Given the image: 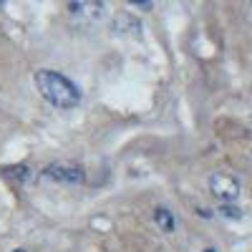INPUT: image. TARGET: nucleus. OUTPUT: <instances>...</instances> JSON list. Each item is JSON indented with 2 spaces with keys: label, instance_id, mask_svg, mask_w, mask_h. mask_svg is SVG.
I'll return each mask as SVG.
<instances>
[{
  "label": "nucleus",
  "instance_id": "nucleus-1",
  "mask_svg": "<svg viewBox=\"0 0 252 252\" xmlns=\"http://www.w3.org/2000/svg\"><path fill=\"white\" fill-rule=\"evenodd\" d=\"M38 94L43 96L51 106L56 109H76L81 103V91L76 83H71L63 73L51 71V68H40L33 76Z\"/></svg>",
  "mask_w": 252,
  "mask_h": 252
},
{
  "label": "nucleus",
  "instance_id": "nucleus-2",
  "mask_svg": "<svg viewBox=\"0 0 252 252\" xmlns=\"http://www.w3.org/2000/svg\"><path fill=\"white\" fill-rule=\"evenodd\" d=\"M43 177L58 184H66V187H81L86 182V172H83L81 164H71V161H56L48 164L43 169Z\"/></svg>",
  "mask_w": 252,
  "mask_h": 252
},
{
  "label": "nucleus",
  "instance_id": "nucleus-3",
  "mask_svg": "<svg viewBox=\"0 0 252 252\" xmlns=\"http://www.w3.org/2000/svg\"><path fill=\"white\" fill-rule=\"evenodd\" d=\"M209 192H212L217 199L227 202H235L240 197V182L232 174H224V172H215L209 177Z\"/></svg>",
  "mask_w": 252,
  "mask_h": 252
},
{
  "label": "nucleus",
  "instance_id": "nucleus-4",
  "mask_svg": "<svg viewBox=\"0 0 252 252\" xmlns=\"http://www.w3.org/2000/svg\"><path fill=\"white\" fill-rule=\"evenodd\" d=\"M68 10L83 26H91V23H96V20H101L106 15V5L103 3H68Z\"/></svg>",
  "mask_w": 252,
  "mask_h": 252
},
{
  "label": "nucleus",
  "instance_id": "nucleus-5",
  "mask_svg": "<svg viewBox=\"0 0 252 252\" xmlns=\"http://www.w3.org/2000/svg\"><path fill=\"white\" fill-rule=\"evenodd\" d=\"M152 217H154V222H157V227L161 229V232H174V227H177V220H174V215L169 212L166 207H157L154 212H152Z\"/></svg>",
  "mask_w": 252,
  "mask_h": 252
},
{
  "label": "nucleus",
  "instance_id": "nucleus-6",
  "mask_svg": "<svg viewBox=\"0 0 252 252\" xmlns=\"http://www.w3.org/2000/svg\"><path fill=\"white\" fill-rule=\"evenodd\" d=\"M217 212H220L222 217H227V220H240V217H242V212H240L237 207H232V204H222Z\"/></svg>",
  "mask_w": 252,
  "mask_h": 252
},
{
  "label": "nucleus",
  "instance_id": "nucleus-7",
  "mask_svg": "<svg viewBox=\"0 0 252 252\" xmlns=\"http://www.w3.org/2000/svg\"><path fill=\"white\" fill-rule=\"evenodd\" d=\"M204 252H217V250H212V247H209V250H204Z\"/></svg>",
  "mask_w": 252,
  "mask_h": 252
},
{
  "label": "nucleus",
  "instance_id": "nucleus-8",
  "mask_svg": "<svg viewBox=\"0 0 252 252\" xmlns=\"http://www.w3.org/2000/svg\"><path fill=\"white\" fill-rule=\"evenodd\" d=\"M15 252H26V250H15Z\"/></svg>",
  "mask_w": 252,
  "mask_h": 252
}]
</instances>
